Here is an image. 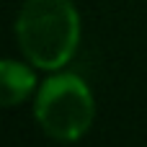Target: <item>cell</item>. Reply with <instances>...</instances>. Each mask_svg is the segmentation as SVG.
<instances>
[{
	"label": "cell",
	"instance_id": "cell-1",
	"mask_svg": "<svg viewBox=\"0 0 147 147\" xmlns=\"http://www.w3.org/2000/svg\"><path fill=\"white\" fill-rule=\"evenodd\" d=\"M16 39L34 67L49 72L65 67L80 41V16L72 0H26L16 16Z\"/></svg>",
	"mask_w": 147,
	"mask_h": 147
},
{
	"label": "cell",
	"instance_id": "cell-2",
	"mask_svg": "<svg viewBox=\"0 0 147 147\" xmlns=\"http://www.w3.org/2000/svg\"><path fill=\"white\" fill-rule=\"evenodd\" d=\"M34 119L41 132L59 142H75L88 134L96 119V101L83 78L72 72L52 75L41 83L34 101Z\"/></svg>",
	"mask_w": 147,
	"mask_h": 147
},
{
	"label": "cell",
	"instance_id": "cell-3",
	"mask_svg": "<svg viewBox=\"0 0 147 147\" xmlns=\"http://www.w3.org/2000/svg\"><path fill=\"white\" fill-rule=\"evenodd\" d=\"M0 80H3V106H18L36 90V75L28 65L18 59H3L0 65Z\"/></svg>",
	"mask_w": 147,
	"mask_h": 147
}]
</instances>
